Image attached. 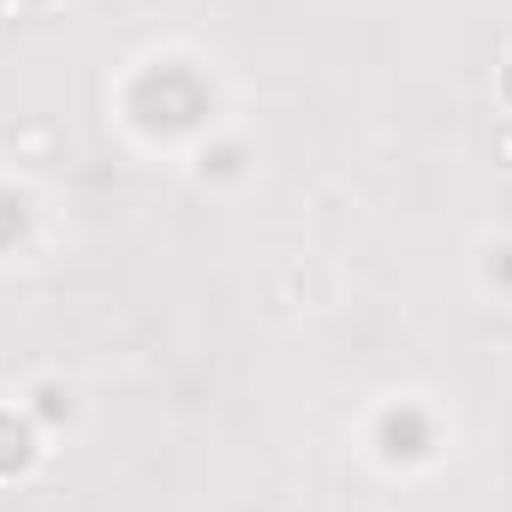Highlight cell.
Segmentation results:
<instances>
[{"mask_svg":"<svg viewBox=\"0 0 512 512\" xmlns=\"http://www.w3.org/2000/svg\"><path fill=\"white\" fill-rule=\"evenodd\" d=\"M12 149L18 155H48L54 149V126H12Z\"/></svg>","mask_w":512,"mask_h":512,"instance_id":"obj_1","label":"cell"},{"mask_svg":"<svg viewBox=\"0 0 512 512\" xmlns=\"http://www.w3.org/2000/svg\"><path fill=\"white\" fill-rule=\"evenodd\" d=\"M24 12V0H0V18H18Z\"/></svg>","mask_w":512,"mask_h":512,"instance_id":"obj_3","label":"cell"},{"mask_svg":"<svg viewBox=\"0 0 512 512\" xmlns=\"http://www.w3.org/2000/svg\"><path fill=\"white\" fill-rule=\"evenodd\" d=\"M495 161H501V167H512V126L495 131Z\"/></svg>","mask_w":512,"mask_h":512,"instance_id":"obj_2","label":"cell"}]
</instances>
